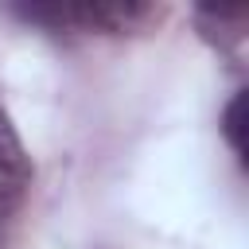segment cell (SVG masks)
Listing matches in <instances>:
<instances>
[{
    "label": "cell",
    "instance_id": "obj_2",
    "mask_svg": "<svg viewBox=\"0 0 249 249\" xmlns=\"http://www.w3.org/2000/svg\"><path fill=\"white\" fill-rule=\"evenodd\" d=\"M31 175H35L31 156H27L19 132H16V124H12V117L0 101V210L19 206V198L31 187Z\"/></svg>",
    "mask_w": 249,
    "mask_h": 249
},
{
    "label": "cell",
    "instance_id": "obj_3",
    "mask_svg": "<svg viewBox=\"0 0 249 249\" xmlns=\"http://www.w3.org/2000/svg\"><path fill=\"white\" fill-rule=\"evenodd\" d=\"M241 117H245V93H233V101L226 105V113H222V136H226V144L241 156L245 152V136H241Z\"/></svg>",
    "mask_w": 249,
    "mask_h": 249
},
{
    "label": "cell",
    "instance_id": "obj_1",
    "mask_svg": "<svg viewBox=\"0 0 249 249\" xmlns=\"http://www.w3.org/2000/svg\"><path fill=\"white\" fill-rule=\"evenodd\" d=\"M12 16L23 23H39L47 31L70 27V31L121 35V31H132L160 12L152 4H27V8H12Z\"/></svg>",
    "mask_w": 249,
    "mask_h": 249
}]
</instances>
